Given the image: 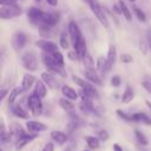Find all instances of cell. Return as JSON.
I'll list each match as a JSON object with an SVG mask.
<instances>
[{
	"label": "cell",
	"mask_w": 151,
	"mask_h": 151,
	"mask_svg": "<svg viewBox=\"0 0 151 151\" xmlns=\"http://www.w3.org/2000/svg\"><path fill=\"white\" fill-rule=\"evenodd\" d=\"M67 57H68L70 60H77V59H79V55H78V53H77L76 51H71V52H68Z\"/></svg>",
	"instance_id": "42"
},
{
	"label": "cell",
	"mask_w": 151,
	"mask_h": 151,
	"mask_svg": "<svg viewBox=\"0 0 151 151\" xmlns=\"http://www.w3.org/2000/svg\"><path fill=\"white\" fill-rule=\"evenodd\" d=\"M64 151H72V149H71V147H66Z\"/></svg>",
	"instance_id": "50"
},
{
	"label": "cell",
	"mask_w": 151,
	"mask_h": 151,
	"mask_svg": "<svg viewBox=\"0 0 151 151\" xmlns=\"http://www.w3.org/2000/svg\"><path fill=\"white\" fill-rule=\"evenodd\" d=\"M20 14H21V8L18 5H15V4L1 5V7H0V18L2 20L12 19V18L18 17Z\"/></svg>",
	"instance_id": "3"
},
{
	"label": "cell",
	"mask_w": 151,
	"mask_h": 151,
	"mask_svg": "<svg viewBox=\"0 0 151 151\" xmlns=\"http://www.w3.org/2000/svg\"><path fill=\"white\" fill-rule=\"evenodd\" d=\"M120 60H122L123 63H125V64H129V63H131V61L133 60V58H132L130 54H127V53H124V54H122V57H120Z\"/></svg>",
	"instance_id": "39"
},
{
	"label": "cell",
	"mask_w": 151,
	"mask_h": 151,
	"mask_svg": "<svg viewBox=\"0 0 151 151\" xmlns=\"http://www.w3.org/2000/svg\"><path fill=\"white\" fill-rule=\"evenodd\" d=\"M113 151H123V147L119 144H113Z\"/></svg>",
	"instance_id": "46"
},
{
	"label": "cell",
	"mask_w": 151,
	"mask_h": 151,
	"mask_svg": "<svg viewBox=\"0 0 151 151\" xmlns=\"http://www.w3.org/2000/svg\"><path fill=\"white\" fill-rule=\"evenodd\" d=\"M59 14L58 13H50V12H45V15H44V22L42 24H46L48 26H52L54 27L58 22H59Z\"/></svg>",
	"instance_id": "17"
},
{
	"label": "cell",
	"mask_w": 151,
	"mask_h": 151,
	"mask_svg": "<svg viewBox=\"0 0 151 151\" xmlns=\"http://www.w3.org/2000/svg\"><path fill=\"white\" fill-rule=\"evenodd\" d=\"M53 27L52 26H48L46 24H41L39 26V34L41 38H51L53 35Z\"/></svg>",
	"instance_id": "27"
},
{
	"label": "cell",
	"mask_w": 151,
	"mask_h": 151,
	"mask_svg": "<svg viewBox=\"0 0 151 151\" xmlns=\"http://www.w3.org/2000/svg\"><path fill=\"white\" fill-rule=\"evenodd\" d=\"M35 45H37V46H38L42 52L48 53V54H52L53 52L59 51V50H58V47H57V45H55L54 42H52V41L47 40V39L38 40V41H35Z\"/></svg>",
	"instance_id": "8"
},
{
	"label": "cell",
	"mask_w": 151,
	"mask_h": 151,
	"mask_svg": "<svg viewBox=\"0 0 151 151\" xmlns=\"http://www.w3.org/2000/svg\"><path fill=\"white\" fill-rule=\"evenodd\" d=\"M17 0H0V5H11V4H15Z\"/></svg>",
	"instance_id": "44"
},
{
	"label": "cell",
	"mask_w": 151,
	"mask_h": 151,
	"mask_svg": "<svg viewBox=\"0 0 151 151\" xmlns=\"http://www.w3.org/2000/svg\"><path fill=\"white\" fill-rule=\"evenodd\" d=\"M46 2L51 6H57L58 5V0H46Z\"/></svg>",
	"instance_id": "47"
},
{
	"label": "cell",
	"mask_w": 151,
	"mask_h": 151,
	"mask_svg": "<svg viewBox=\"0 0 151 151\" xmlns=\"http://www.w3.org/2000/svg\"><path fill=\"white\" fill-rule=\"evenodd\" d=\"M85 142L87 144V146L91 149V150H97L100 145V139L98 137H94V136H85Z\"/></svg>",
	"instance_id": "26"
},
{
	"label": "cell",
	"mask_w": 151,
	"mask_h": 151,
	"mask_svg": "<svg viewBox=\"0 0 151 151\" xmlns=\"http://www.w3.org/2000/svg\"><path fill=\"white\" fill-rule=\"evenodd\" d=\"M119 7H120V11H122V14L124 15V18L127 21H130L132 19V15H131V12H130L129 7L125 5V2L123 0H119Z\"/></svg>",
	"instance_id": "29"
},
{
	"label": "cell",
	"mask_w": 151,
	"mask_h": 151,
	"mask_svg": "<svg viewBox=\"0 0 151 151\" xmlns=\"http://www.w3.org/2000/svg\"><path fill=\"white\" fill-rule=\"evenodd\" d=\"M8 132H9L11 136L14 137L15 139H18L19 137H21V136H24V134L26 133L25 130H24V127H22L19 123H12V124L9 125Z\"/></svg>",
	"instance_id": "15"
},
{
	"label": "cell",
	"mask_w": 151,
	"mask_h": 151,
	"mask_svg": "<svg viewBox=\"0 0 151 151\" xmlns=\"http://www.w3.org/2000/svg\"><path fill=\"white\" fill-rule=\"evenodd\" d=\"M44 15H45V12H42L41 9H39L37 7H31L27 11V17H28L31 24L37 25L38 27L44 22Z\"/></svg>",
	"instance_id": "5"
},
{
	"label": "cell",
	"mask_w": 151,
	"mask_h": 151,
	"mask_svg": "<svg viewBox=\"0 0 151 151\" xmlns=\"http://www.w3.org/2000/svg\"><path fill=\"white\" fill-rule=\"evenodd\" d=\"M55 74L50 72V71H45L41 73V80L52 90H54L57 87V80H55Z\"/></svg>",
	"instance_id": "12"
},
{
	"label": "cell",
	"mask_w": 151,
	"mask_h": 151,
	"mask_svg": "<svg viewBox=\"0 0 151 151\" xmlns=\"http://www.w3.org/2000/svg\"><path fill=\"white\" fill-rule=\"evenodd\" d=\"M116 58H117V50H116V46H114L113 44H111V45L109 46L107 57H106L109 70H111V68H112V66L114 65V63H116Z\"/></svg>",
	"instance_id": "20"
},
{
	"label": "cell",
	"mask_w": 151,
	"mask_h": 151,
	"mask_svg": "<svg viewBox=\"0 0 151 151\" xmlns=\"http://www.w3.org/2000/svg\"><path fill=\"white\" fill-rule=\"evenodd\" d=\"M113 9H114V12H116L117 14H122V11H120L119 5H118V6H117V5H113Z\"/></svg>",
	"instance_id": "48"
},
{
	"label": "cell",
	"mask_w": 151,
	"mask_h": 151,
	"mask_svg": "<svg viewBox=\"0 0 151 151\" xmlns=\"http://www.w3.org/2000/svg\"><path fill=\"white\" fill-rule=\"evenodd\" d=\"M41 151H54V145L53 143H46L44 145V147L41 149Z\"/></svg>",
	"instance_id": "41"
},
{
	"label": "cell",
	"mask_w": 151,
	"mask_h": 151,
	"mask_svg": "<svg viewBox=\"0 0 151 151\" xmlns=\"http://www.w3.org/2000/svg\"><path fill=\"white\" fill-rule=\"evenodd\" d=\"M73 48H74V51L78 53L79 59H83V57L87 53V51H86V40H85V38L81 37L76 44H73Z\"/></svg>",
	"instance_id": "14"
},
{
	"label": "cell",
	"mask_w": 151,
	"mask_h": 151,
	"mask_svg": "<svg viewBox=\"0 0 151 151\" xmlns=\"http://www.w3.org/2000/svg\"><path fill=\"white\" fill-rule=\"evenodd\" d=\"M34 1H35V2H40V0H34Z\"/></svg>",
	"instance_id": "52"
},
{
	"label": "cell",
	"mask_w": 151,
	"mask_h": 151,
	"mask_svg": "<svg viewBox=\"0 0 151 151\" xmlns=\"http://www.w3.org/2000/svg\"><path fill=\"white\" fill-rule=\"evenodd\" d=\"M116 113H117V116H118L120 119H123V120H125V122H131V119H132V114H129V113H126L125 111H123V110H120V109H117V110H116Z\"/></svg>",
	"instance_id": "32"
},
{
	"label": "cell",
	"mask_w": 151,
	"mask_h": 151,
	"mask_svg": "<svg viewBox=\"0 0 151 151\" xmlns=\"http://www.w3.org/2000/svg\"><path fill=\"white\" fill-rule=\"evenodd\" d=\"M26 130L31 133H39V132H42V131L47 130V126L41 122L27 120L26 122Z\"/></svg>",
	"instance_id": "9"
},
{
	"label": "cell",
	"mask_w": 151,
	"mask_h": 151,
	"mask_svg": "<svg viewBox=\"0 0 151 151\" xmlns=\"http://www.w3.org/2000/svg\"><path fill=\"white\" fill-rule=\"evenodd\" d=\"M37 137H38V133H31V132L25 133L24 136L19 137L18 139H15V144H14L15 150H18V151L22 150L26 145H28V144H29L32 140H34Z\"/></svg>",
	"instance_id": "7"
},
{
	"label": "cell",
	"mask_w": 151,
	"mask_h": 151,
	"mask_svg": "<svg viewBox=\"0 0 151 151\" xmlns=\"http://www.w3.org/2000/svg\"><path fill=\"white\" fill-rule=\"evenodd\" d=\"M59 105H60L66 112H72V111L74 110V104L72 103L71 99H68V98H66V97H64V98H61V99L59 100Z\"/></svg>",
	"instance_id": "28"
},
{
	"label": "cell",
	"mask_w": 151,
	"mask_h": 151,
	"mask_svg": "<svg viewBox=\"0 0 151 151\" xmlns=\"http://www.w3.org/2000/svg\"><path fill=\"white\" fill-rule=\"evenodd\" d=\"M134 136H136L137 142H138L140 145H144V146H145V145H147V144H149L146 136H145L143 132H140L139 130H134Z\"/></svg>",
	"instance_id": "30"
},
{
	"label": "cell",
	"mask_w": 151,
	"mask_h": 151,
	"mask_svg": "<svg viewBox=\"0 0 151 151\" xmlns=\"http://www.w3.org/2000/svg\"><path fill=\"white\" fill-rule=\"evenodd\" d=\"M133 11H134V14H136V17H137V19L139 20V21H146V15H145V13L140 9V8H138V7H134L133 8Z\"/></svg>",
	"instance_id": "36"
},
{
	"label": "cell",
	"mask_w": 151,
	"mask_h": 151,
	"mask_svg": "<svg viewBox=\"0 0 151 151\" xmlns=\"http://www.w3.org/2000/svg\"><path fill=\"white\" fill-rule=\"evenodd\" d=\"M134 1H136V0H130V2H134Z\"/></svg>",
	"instance_id": "51"
},
{
	"label": "cell",
	"mask_w": 151,
	"mask_h": 151,
	"mask_svg": "<svg viewBox=\"0 0 151 151\" xmlns=\"http://www.w3.org/2000/svg\"><path fill=\"white\" fill-rule=\"evenodd\" d=\"M97 71H98L101 76H104L106 72L110 71V70H109V66H107V60H106V58H104V57H99V58H98V60H97Z\"/></svg>",
	"instance_id": "24"
},
{
	"label": "cell",
	"mask_w": 151,
	"mask_h": 151,
	"mask_svg": "<svg viewBox=\"0 0 151 151\" xmlns=\"http://www.w3.org/2000/svg\"><path fill=\"white\" fill-rule=\"evenodd\" d=\"M7 93H8V90H7V88H2V90H1V93H0V94H1V96H0L1 100H4V99H5V97H6V94H7Z\"/></svg>",
	"instance_id": "45"
},
{
	"label": "cell",
	"mask_w": 151,
	"mask_h": 151,
	"mask_svg": "<svg viewBox=\"0 0 151 151\" xmlns=\"http://www.w3.org/2000/svg\"><path fill=\"white\" fill-rule=\"evenodd\" d=\"M83 64H84V66L86 67V68H94V61H93V59H92V57L88 54V53H86L84 57H83Z\"/></svg>",
	"instance_id": "31"
},
{
	"label": "cell",
	"mask_w": 151,
	"mask_h": 151,
	"mask_svg": "<svg viewBox=\"0 0 151 151\" xmlns=\"http://www.w3.org/2000/svg\"><path fill=\"white\" fill-rule=\"evenodd\" d=\"M22 92H25L22 87H14V88L9 92V94H8V104H9V105H13V104L15 103V100L22 94Z\"/></svg>",
	"instance_id": "25"
},
{
	"label": "cell",
	"mask_w": 151,
	"mask_h": 151,
	"mask_svg": "<svg viewBox=\"0 0 151 151\" xmlns=\"http://www.w3.org/2000/svg\"><path fill=\"white\" fill-rule=\"evenodd\" d=\"M21 64L28 72H34L38 70V57L33 51H27L21 55Z\"/></svg>",
	"instance_id": "2"
},
{
	"label": "cell",
	"mask_w": 151,
	"mask_h": 151,
	"mask_svg": "<svg viewBox=\"0 0 151 151\" xmlns=\"http://www.w3.org/2000/svg\"><path fill=\"white\" fill-rule=\"evenodd\" d=\"M90 7H91V11L93 12V14L96 15V18L99 20V22L105 27L107 28L110 26V22H109V19H107V15L106 13L104 12V9L101 8V6L99 5L98 0H87Z\"/></svg>",
	"instance_id": "1"
},
{
	"label": "cell",
	"mask_w": 151,
	"mask_h": 151,
	"mask_svg": "<svg viewBox=\"0 0 151 151\" xmlns=\"http://www.w3.org/2000/svg\"><path fill=\"white\" fill-rule=\"evenodd\" d=\"M61 93L64 94V97H66L71 100H77L78 97H79V93L74 88H72L71 86H67V85L61 86Z\"/></svg>",
	"instance_id": "21"
},
{
	"label": "cell",
	"mask_w": 151,
	"mask_h": 151,
	"mask_svg": "<svg viewBox=\"0 0 151 151\" xmlns=\"http://www.w3.org/2000/svg\"><path fill=\"white\" fill-rule=\"evenodd\" d=\"M85 79H87L88 81H91L94 85H101L103 81L100 79V76L97 73V71H94V68H86L84 72Z\"/></svg>",
	"instance_id": "11"
},
{
	"label": "cell",
	"mask_w": 151,
	"mask_h": 151,
	"mask_svg": "<svg viewBox=\"0 0 151 151\" xmlns=\"http://www.w3.org/2000/svg\"><path fill=\"white\" fill-rule=\"evenodd\" d=\"M34 94H37L38 97H40L41 99L46 97L47 94V87H46V84L42 81V80H37L35 81V86H34V91H33Z\"/></svg>",
	"instance_id": "19"
},
{
	"label": "cell",
	"mask_w": 151,
	"mask_h": 151,
	"mask_svg": "<svg viewBox=\"0 0 151 151\" xmlns=\"http://www.w3.org/2000/svg\"><path fill=\"white\" fill-rule=\"evenodd\" d=\"M35 81H37V79H35V77H34L33 74H31V73H26V74L22 77V80H21V87H22L24 91L26 92V91H28V90L34 85Z\"/></svg>",
	"instance_id": "18"
},
{
	"label": "cell",
	"mask_w": 151,
	"mask_h": 151,
	"mask_svg": "<svg viewBox=\"0 0 151 151\" xmlns=\"http://www.w3.org/2000/svg\"><path fill=\"white\" fill-rule=\"evenodd\" d=\"M52 57H53V59L60 65V66H64L65 65V61H64V55L59 52V51H55V52H53L52 54H51Z\"/></svg>",
	"instance_id": "35"
},
{
	"label": "cell",
	"mask_w": 151,
	"mask_h": 151,
	"mask_svg": "<svg viewBox=\"0 0 151 151\" xmlns=\"http://www.w3.org/2000/svg\"><path fill=\"white\" fill-rule=\"evenodd\" d=\"M110 84H111L113 87H118V86L122 84L120 77H119V76H113V77L111 78V80H110Z\"/></svg>",
	"instance_id": "37"
},
{
	"label": "cell",
	"mask_w": 151,
	"mask_h": 151,
	"mask_svg": "<svg viewBox=\"0 0 151 151\" xmlns=\"http://www.w3.org/2000/svg\"><path fill=\"white\" fill-rule=\"evenodd\" d=\"M50 136H51V139H52L53 142H55L58 145H64V144L67 142V139H68L67 134H66L65 132H63V131H59V130L52 131Z\"/></svg>",
	"instance_id": "13"
},
{
	"label": "cell",
	"mask_w": 151,
	"mask_h": 151,
	"mask_svg": "<svg viewBox=\"0 0 151 151\" xmlns=\"http://www.w3.org/2000/svg\"><path fill=\"white\" fill-rule=\"evenodd\" d=\"M72 81L76 84V85H78L80 88H85V86L88 84V80L86 79H81V78H79V77H76V76H73L72 77Z\"/></svg>",
	"instance_id": "34"
},
{
	"label": "cell",
	"mask_w": 151,
	"mask_h": 151,
	"mask_svg": "<svg viewBox=\"0 0 151 151\" xmlns=\"http://www.w3.org/2000/svg\"><path fill=\"white\" fill-rule=\"evenodd\" d=\"M68 33H70V37H71V40H72V45L76 44L83 37L78 25L74 21H70V24H68Z\"/></svg>",
	"instance_id": "10"
},
{
	"label": "cell",
	"mask_w": 151,
	"mask_h": 151,
	"mask_svg": "<svg viewBox=\"0 0 151 151\" xmlns=\"http://www.w3.org/2000/svg\"><path fill=\"white\" fill-rule=\"evenodd\" d=\"M131 122H134V123H143L145 125H149L151 126V118L144 113V112H136V113H132V119Z\"/></svg>",
	"instance_id": "16"
},
{
	"label": "cell",
	"mask_w": 151,
	"mask_h": 151,
	"mask_svg": "<svg viewBox=\"0 0 151 151\" xmlns=\"http://www.w3.org/2000/svg\"><path fill=\"white\" fill-rule=\"evenodd\" d=\"M133 98H134V91L132 90L131 86L127 85V86L125 87L123 94H122V101H123L124 104H129V103H131V101L133 100Z\"/></svg>",
	"instance_id": "22"
},
{
	"label": "cell",
	"mask_w": 151,
	"mask_h": 151,
	"mask_svg": "<svg viewBox=\"0 0 151 151\" xmlns=\"http://www.w3.org/2000/svg\"><path fill=\"white\" fill-rule=\"evenodd\" d=\"M12 111H13V114H14L15 117L20 118V119H28V118H29V113H28L21 105H19V104L15 105V106H13Z\"/></svg>",
	"instance_id": "23"
},
{
	"label": "cell",
	"mask_w": 151,
	"mask_h": 151,
	"mask_svg": "<svg viewBox=\"0 0 151 151\" xmlns=\"http://www.w3.org/2000/svg\"><path fill=\"white\" fill-rule=\"evenodd\" d=\"M83 151H90V150H83Z\"/></svg>",
	"instance_id": "53"
},
{
	"label": "cell",
	"mask_w": 151,
	"mask_h": 151,
	"mask_svg": "<svg viewBox=\"0 0 151 151\" xmlns=\"http://www.w3.org/2000/svg\"><path fill=\"white\" fill-rule=\"evenodd\" d=\"M142 86L145 91H147L149 93H151V80H143L142 81Z\"/></svg>",
	"instance_id": "40"
},
{
	"label": "cell",
	"mask_w": 151,
	"mask_h": 151,
	"mask_svg": "<svg viewBox=\"0 0 151 151\" xmlns=\"http://www.w3.org/2000/svg\"><path fill=\"white\" fill-rule=\"evenodd\" d=\"M146 41H147V47L151 51V28L146 31Z\"/></svg>",
	"instance_id": "43"
},
{
	"label": "cell",
	"mask_w": 151,
	"mask_h": 151,
	"mask_svg": "<svg viewBox=\"0 0 151 151\" xmlns=\"http://www.w3.org/2000/svg\"><path fill=\"white\" fill-rule=\"evenodd\" d=\"M27 105H28V109H29L31 113L34 117H38L42 113V101H41V98L38 97L37 94L32 93V94L28 96Z\"/></svg>",
	"instance_id": "4"
},
{
	"label": "cell",
	"mask_w": 151,
	"mask_h": 151,
	"mask_svg": "<svg viewBox=\"0 0 151 151\" xmlns=\"http://www.w3.org/2000/svg\"><path fill=\"white\" fill-rule=\"evenodd\" d=\"M98 138L100 139V142H106L109 139V132L105 130H100L98 132Z\"/></svg>",
	"instance_id": "38"
},
{
	"label": "cell",
	"mask_w": 151,
	"mask_h": 151,
	"mask_svg": "<svg viewBox=\"0 0 151 151\" xmlns=\"http://www.w3.org/2000/svg\"><path fill=\"white\" fill-rule=\"evenodd\" d=\"M145 103H146V106H147V107H149V109H150V111H151V103H150V101H149V100H146V101H145Z\"/></svg>",
	"instance_id": "49"
},
{
	"label": "cell",
	"mask_w": 151,
	"mask_h": 151,
	"mask_svg": "<svg viewBox=\"0 0 151 151\" xmlns=\"http://www.w3.org/2000/svg\"><path fill=\"white\" fill-rule=\"evenodd\" d=\"M59 45L63 50H67L68 48V39H67V35L66 33H61L60 37H59Z\"/></svg>",
	"instance_id": "33"
},
{
	"label": "cell",
	"mask_w": 151,
	"mask_h": 151,
	"mask_svg": "<svg viewBox=\"0 0 151 151\" xmlns=\"http://www.w3.org/2000/svg\"><path fill=\"white\" fill-rule=\"evenodd\" d=\"M26 41H27V37L25 33L22 32H17L13 34L12 37V40H11V44H12V47L15 52H19L25 45H26Z\"/></svg>",
	"instance_id": "6"
}]
</instances>
